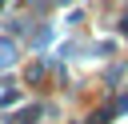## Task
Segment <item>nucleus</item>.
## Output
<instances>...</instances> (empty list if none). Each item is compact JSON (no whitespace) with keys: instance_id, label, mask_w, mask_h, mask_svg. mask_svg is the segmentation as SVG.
<instances>
[{"instance_id":"nucleus-1","label":"nucleus","mask_w":128,"mask_h":124,"mask_svg":"<svg viewBox=\"0 0 128 124\" xmlns=\"http://www.w3.org/2000/svg\"><path fill=\"white\" fill-rule=\"evenodd\" d=\"M12 56H16V48H12L8 40H0V68H8V64H12Z\"/></svg>"}]
</instances>
